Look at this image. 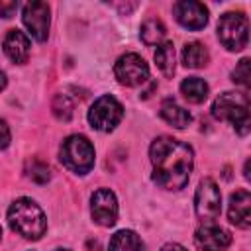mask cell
I'll list each match as a JSON object with an SVG mask.
<instances>
[{
  "label": "cell",
  "mask_w": 251,
  "mask_h": 251,
  "mask_svg": "<svg viewBox=\"0 0 251 251\" xmlns=\"http://www.w3.org/2000/svg\"><path fill=\"white\" fill-rule=\"evenodd\" d=\"M149 157L153 165V180L161 188L180 190L188 184L194 153L186 143L169 135H161L151 143Z\"/></svg>",
  "instance_id": "obj_1"
},
{
  "label": "cell",
  "mask_w": 251,
  "mask_h": 251,
  "mask_svg": "<svg viewBox=\"0 0 251 251\" xmlns=\"http://www.w3.org/2000/svg\"><path fill=\"white\" fill-rule=\"evenodd\" d=\"M8 224L12 231L33 241L39 239L47 229V218L31 198H18L8 208Z\"/></svg>",
  "instance_id": "obj_2"
},
{
  "label": "cell",
  "mask_w": 251,
  "mask_h": 251,
  "mask_svg": "<svg viewBox=\"0 0 251 251\" xmlns=\"http://www.w3.org/2000/svg\"><path fill=\"white\" fill-rule=\"evenodd\" d=\"M212 116L222 122H231L239 135H247L251 129L249 98L243 92H224L212 104Z\"/></svg>",
  "instance_id": "obj_3"
},
{
  "label": "cell",
  "mask_w": 251,
  "mask_h": 251,
  "mask_svg": "<svg viewBox=\"0 0 251 251\" xmlns=\"http://www.w3.org/2000/svg\"><path fill=\"white\" fill-rule=\"evenodd\" d=\"M59 157H61V163L76 175H86L94 167V147L84 135H78V133L69 135L63 141L59 149Z\"/></svg>",
  "instance_id": "obj_4"
},
{
  "label": "cell",
  "mask_w": 251,
  "mask_h": 251,
  "mask_svg": "<svg viewBox=\"0 0 251 251\" xmlns=\"http://www.w3.org/2000/svg\"><path fill=\"white\" fill-rule=\"evenodd\" d=\"M218 37L227 51H241L249 39V22L241 12H227L218 22Z\"/></svg>",
  "instance_id": "obj_5"
},
{
  "label": "cell",
  "mask_w": 251,
  "mask_h": 251,
  "mask_svg": "<svg viewBox=\"0 0 251 251\" xmlns=\"http://www.w3.org/2000/svg\"><path fill=\"white\" fill-rule=\"evenodd\" d=\"M194 210H196V216L204 224H214L220 218L222 194H220L218 184L212 178H202L198 182L196 196H194Z\"/></svg>",
  "instance_id": "obj_6"
},
{
  "label": "cell",
  "mask_w": 251,
  "mask_h": 251,
  "mask_svg": "<svg viewBox=\"0 0 251 251\" xmlns=\"http://www.w3.org/2000/svg\"><path fill=\"white\" fill-rule=\"evenodd\" d=\"M122 116H124L122 104L110 94L100 96L88 110V122L98 131H112L120 124Z\"/></svg>",
  "instance_id": "obj_7"
},
{
  "label": "cell",
  "mask_w": 251,
  "mask_h": 251,
  "mask_svg": "<svg viewBox=\"0 0 251 251\" xmlns=\"http://www.w3.org/2000/svg\"><path fill=\"white\" fill-rule=\"evenodd\" d=\"M114 75L124 86H139L149 78V67L137 53H126L116 61Z\"/></svg>",
  "instance_id": "obj_8"
},
{
  "label": "cell",
  "mask_w": 251,
  "mask_h": 251,
  "mask_svg": "<svg viewBox=\"0 0 251 251\" xmlns=\"http://www.w3.org/2000/svg\"><path fill=\"white\" fill-rule=\"evenodd\" d=\"M24 25L27 27L29 35L37 41H45L49 35V6L47 2H27L22 10Z\"/></svg>",
  "instance_id": "obj_9"
},
{
  "label": "cell",
  "mask_w": 251,
  "mask_h": 251,
  "mask_svg": "<svg viewBox=\"0 0 251 251\" xmlns=\"http://www.w3.org/2000/svg\"><path fill=\"white\" fill-rule=\"evenodd\" d=\"M90 214L98 226L110 227L118 220V200L110 188H98L90 198Z\"/></svg>",
  "instance_id": "obj_10"
},
{
  "label": "cell",
  "mask_w": 251,
  "mask_h": 251,
  "mask_svg": "<svg viewBox=\"0 0 251 251\" xmlns=\"http://www.w3.org/2000/svg\"><path fill=\"white\" fill-rule=\"evenodd\" d=\"M194 243L200 251H226L231 243V235L227 229L216 224H204L196 229Z\"/></svg>",
  "instance_id": "obj_11"
},
{
  "label": "cell",
  "mask_w": 251,
  "mask_h": 251,
  "mask_svg": "<svg viewBox=\"0 0 251 251\" xmlns=\"http://www.w3.org/2000/svg\"><path fill=\"white\" fill-rule=\"evenodd\" d=\"M173 14L176 22L188 29H202L208 24V10L204 4L194 0H180L173 4Z\"/></svg>",
  "instance_id": "obj_12"
},
{
  "label": "cell",
  "mask_w": 251,
  "mask_h": 251,
  "mask_svg": "<svg viewBox=\"0 0 251 251\" xmlns=\"http://www.w3.org/2000/svg\"><path fill=\"white\" fill-rule=\"evenodd\" d=\"M227 218L233 226H237L241 229H247L251 226V194H249V190L239 188L229 196Z\"/></svg>",
  "instance_id": "obj_13"
},
{
  "label": "cell",
  "mask_w": 251,
  "mask_h": 251,
  "mask_svg": "<svg viewBox=\"0 0 251 251\" xmlns=\"http://www.w3.org/2000/svg\"><path fill=\"white\" fill-rule=\"evenodd\" d=\"M4 53L8 55L10 61L24 65L29 57V39L24 31L20 29H10L4 37Z\"/></svg>",
  "instance_id": "obj_14"
},
{
  "label": "cell",
  "mask_w": 251,
  "mask_h": 251,
  "mask_svg": "<svg viewBox=\"0 0 251 251\" xmlns=\"http://www.w3.org/2000/svg\"><path fill=\"white\" fill-rule=\"evenodd\" d=\"M161 118L169 126H173L176 129H182V127H186L192 122V116L188 114V110H184L182 106H178L175 100H165L161 104Z\"/></svg>",
  "instance_id": "obj_15"
},
{
  "label": "cell",
  "mask_w": 251,
  "mask_h": 251,
  "mask_svg": "<svg viewBox=\"0 0 251 251\" xmlns=\"http://www.w3.org/2000/svg\"><path fill=\"white\" fill-rule=\"evenodd\" d=\"M108 251H143V241L135 231L120 229L118 233L112 235Z\"/></svg>",
  "instance_id": "obj_16"
},
{
  "label": "cell",
  "mask_w": 251,
  "mask_h": 251,
  "mask_svg": "<svg viewBox=\"0 0 251 251\" xmlns=\"http://www.w3.org/2000/svg\"><path fill=\"white\" fill-rule=\"evenodd\" d=\"M208 49L200 41H190L182 47V63L190 69H202L208 65Z\"/></svg>",
  "instance_id": "obj_17"
},
{
  "label": "cell",
  "mask_w": 251,
  "mask_h": 251,
  "mask_svg": "<svg viewBox=\"0 0 251 251\" xmlns=\"http://www.w3.org/2000/svg\"><path fill=\"white\" fill-rule=\"evenodd\" d=\"M180 92L190 104H200L208 98V84L198 76H188L180 82Z\"/></svg>",
  "instance_id": "obj_18"
},
{
  "label": "cell",
  "mask_w": 251,
  "mask_h": 251,
  "mask_svg": "<svg viewBox=\"0 0 251 251\" xmlns=\"http://www.w3.org/2000/svg\"><path fill=\"white\" fill-rule=\"evenodd\" d=\"M165 33H167L165 24H163L161 20H157V18H149V20H145V22L141 24V31H139L141 41H143L145 45H149V47H153V45H161L163 39H165Z\"/></svg>",
  "instance_id": "obj_19"
},
{
  "label": "cell",
  "mask_w": 251,
  "mask_h": 251,
  "mask_svg": "<svg viewBox=\"0 0 251 251\" xmlns=\"http://www.w3.org/2000/svg\"><path fill=\"white\" fill-rule=\"evenodd\" d=\"M155 63H157L159 71L165 76H173V73H175V45L171 41H165V43L157 45Z\"/></svg>",
  "instance_id": "obj_20"
},
{
  "label": "cell",
  "mask_w": 251,
  "mask_h": 251,
  "mask_svg": "<svg viewBox=\"0 0 251 251\" xmlns=\"http://www.w3.org/2000/svg\"><path fill=\"white\" fill-rule=\"evenodd\" d=\"M25 175L33 180V182H37V184H45L49 178H51V169H49V165L47 163H43L41 159H29L27 163H25Z\"/></svg>",
  "instance_id": "obj_21"
},
{
  "label": "cell",
  "mask_w": 251,
  "mask_h": 251,
  "mask_svg": "<svg viewBox=\"0 0 251 251\" xmlns=\"http://www.w3.org/2000/svg\"><path fill=\"white\" fill-rule=\"evenodd\" d=\"M51 108H53V114H55V118L59 122H71L73 112H75V104L69 98V94H57L53 98Z\"/></svg>",
  "instance_id": "obj_22"
},
{
  "label": "cell",
  "mask_w": 251,
  "mask_h": 251,
  "mask_svg": "<svg viewBox=\"0 0 251 251\" xmlns=\"http://www.w3.org/2000/svg\"><path fill=\"white\" fill-rule=\"evenodd\" d=\"M249 59L245 57V59H241L239 63H237V67L231 71V80L235 82V84H239V86H243V88H249V84H251V73H249Z\"/></svg>",
  "instance_id": "obj_23"
},
{
  "label": "cell",
  "mask_w": 251,
  "mask_h": 251,
  "mask_svg": "<svg viewBox=\"0 0 251 251\" xmlns=\"http://www.w3.org/2000/svg\"><path fill=\"white\" fill-rule=\"evenodd\" d=\"M12 141V133H10V127L4 120H0V149H6Z\"/></svg>",
  "instance_id": "obj_24"
},
{
  "label": "cell",
  "mask_w": 251,
  "mask_h": 251,
  "mask_svg": "<svg viewBox=\"0 0 251 251\" xmlns=\"http://www.w3.org/2000/svg\"><path fill=\"white\" fill-rule=\"evenodd\" d=\"M16 10H18V2H2L0 0V16L2 18H12Z\"/></svg>",
  "instance_id": "obj_25"
},
{
  "label": "cell",
  "mask_w": 251,
  "mask_h": 251,
  "mask_svg": "<svg viewBox=\"0 0 251 251\" xmlns=\"http://www.w3.org/2000/svg\"><path fill=\"white\" fill-rule=\"evenodd\" d=\"M161 251H186V249L182 245H178V243H167V245L161 247Z\"/></svg>",
  "instance_id": "obj_26"
},
{
  "label": "cell",
  "mask_w": 251,
  "mask_h": 251,
  "mask_svg": "<svg viewBox=\"0 0 251 251\" xmlns=\"http://www.w3.org/2000/svg\"><path fill=\"white\" fill-rule=\"evenodd\" d=\"M6 84H8V80H6V75H4L2 71H0V92H2L4 88H6Z\"/></svg>",
  "instance_id": "obj_27"
},
{
  "label": "cell",
  "mask_w": 251,
  "mask_h": 251,
  "mask_svg": "<svg viewBox=\"0 0 251 251\" xmlns=\"http://www.w3.org/2000/svg\"><path fill=\"white\" fill-rule=\"evenodd\" d=\"M55 251H71V249H55Z\"/></svg>",
  "instance_id": "obj_28"
},
{
  "label": "cell",
  "mask_w": 251,
  "mask_h": 251,
  "mask_svg": "<svg viewBox=\"0 0 251 251\" xmlns=\"http://www.w3.org/2000/svg\"><path fill=\"white\" fill-rule=\"evenodd\" d=\"M0 239H2V227H0Z\"/></svg>",
  "instance_id": "obj_29"
}]
</instances>
